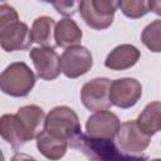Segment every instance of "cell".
I'll use <instances>...</instances> for the list:
<instances>
[{
	"instance_id": "1",
	"label": "cell",
	"mask_w": 161,
	"mask_h": 161,
	"mask_svg": "<svg viewBox=\"0 0 161 161\" xmlns=\"http://www.w3.org/2000/svg\"><path fill=\"white\" fill-rule=\"evenodd\" d=\"M73 147L82 151L89 161H146V157L121 153L112 141L93 140L82 133L73 140Z\"/></svg>"
},
{
	"instance_id": "2",
	"label": "cell",
	"mask_w": 161,
	"mask_h": 161,
	"mask_svg": "<svg viewBox=\"0 0 161 161\" xmlns=\"http://www.w3.org/2000/svg\"><path fill=\"white\" fill-rule=\"evenodd\" d=\"M44 131L67 141H73L82 133L77 113L67 106L54 107L47 114L44 122Z\"/></svg>"
},
{
	"instance_id": "3",
	"label": "cell",
	"mask_w": 161,
	"mask_h": 161,
	"mask_svg": "<svg viewBox=\"0 0 161 161\" xmlns=\"http://www.w3.org/2000/svg\"><path fill=\"white\" fill-rule=\"evenodd\" d=\"M35 84V75L23 62L11 63L0 75V87L11 97H25Z\"/></svg>"
},
{
	"instance_id": "4",
	"label": "cell",
	"mask_w": 161,
	"mask_h": 161,
	"mask_svg": "<svg viewBox=\"0 0 161 161\" xmlns=\"http://www.w3.org/2000/svg\"><path fill=\"white\" fill-rule=\"evenodd\" d=\"M117 3L112 0H84L79 3L78 10L88 26L103 30L113 23Z\"/></svg>"
},
{
	"instance_id": "5",
	"label": "cell",
	"mask_w": 161,
	"mask_h": 161,
	"mask_svg": "<svg viewBox=\"0 0 161 161\" xmlns=\"http://www.w3.org/2000/svg\"><path fill=\"white\" fill-rule=\"evenodd\" d=\"M111 79L94 78L87 82L80 91V101L83 106L89 111H104L111 107Z\"/></svg>"
},
{
	"instance_id": "6",
	"label": "cell",
	"mask_w": 161,
	"mask_h": 161,
	"mask_svg": "<svg viewBox=\"0 0 161 161\" xmlns=\"http://www.w3.org/2000/svg\"><path fill=\"white\" fill-rule=\"evenodd\" d=\"M118 117L111 111H98L88 117L86 123L87 136L99 141H112L119 131Z\"/></svg>"
},
{
	"instance_id": "7",
	"label": "cell",
	"mask_w": 161,
	"mask_h": 161,
	"mask_svg": "<svg viewBox=\"0 0 161 161\" xmlns=\"http://www.w3.org/2000/svg\"><path fill=\"white\" fill-rule=\"evenodd\" d=\"M93 64L91 52L80 45L67 49L60 57L62 73L68 78H78L86 74Z\"/></svg>"
},
{
	"instance_id": "8",
	"label": "cell",
	"mask_w": 161,
	"mask_h": 161,
	"mask_svg": "<svg viewBox=\"0 0 161 161\" xmlns=\"http://www.w3.org/2000/svg\"><path fill=\"white\" fill-rule=\"evenodd\" d=\"M117 141L125 152L138 153L147 148L151 142V136L138 126L137 121H127L121 125L117 133Z\"/></svg>"
},
{
	"instance_id": "9",
	"label": "cell",
	"mask_w": 161,
	"mask_h": 161,
	"mask_svg": "<svg viewBox=\"0 0 161 161\" xmlns=\"http://www.w3.org/2000/svg\"><path fill=\"white\" fill-rule=\"evenodd\" d=\"M142 94V86L135 78H119L111 84V102L119 108L133 107Z\"/></svg>"
},
{
	"instance_id": "10",
	"label": "cell",
	"mask_w": 161,
	"mask_h": 161,
	"mask_svg": "<svg viewBox=\"0 0 161 161\" xmlns=\"http://www.w3.org/2000/svg\"><path fill=\"white\" fill-rule=\"evenodd\" d=\"M36 69L38 77L44 80H53L60 74V57L54 48H33L29 53Z\"/></svg>"
},
{
	"instance_id": "11",
	"label": "cell",
	"mask_w": 161,
	"mask_h": 161,
	"mask_svg": "<svg viewBox=\"0 0 161 161\" xmlns=\"http://www.w3.org/2000/svg\"><path fill=\"white\" fill-rule=\"evenodd\" d=\"M31 43V30L21 21H15L0 28V44L5 52L24 50L28 49Z\"/></svg>"
},
{
	"instance_id": "12",
	"label": "cell",
	"mask_w": 161,
	"mask_h": 161,
	"mask_svg": "<svg viewBox=\"0 0 161 161\" xmlns=\"http://www.w3.org/2000/svg\"><path fill=\"white\" fill-rule=\"evenodd\" d=\"M140 59V50L131 44H121L107 55L104 65L112 70H125L133 67Z\"/></svg>"
},
{
	"instance_id": "13",
	"label": "cell",
	"mask_w": 161,
	"mask_h": 161,
	"mask_svg": "<svg viewBox=\"0 0 161 161\" xmlns=\"http://www.w3.org/2000/svg\"><path fill=\"white\" fill-rule=\"evenodd\" d=\"M0 133L1 137L11 145L14 150L20 148L29 140L26 132L24 131L16 113L15 114H4L0 119Z\"/></svg>"
},
{
	"instance_id": "14",
	"label": "cell",
	"mask_w": 161,
	"mask_h": 161,
	"mask_svg": "<svg viewBox=\"0 0 161 161\" xmlns=\"http://www.w3.org/2000/svg\"><path fill=\"white\" fill-rule=\"evenodd\" d=\"M16 116L29 140L36 138L42 132V125L45 122L44 111L35 104H28L20 107L16 112Z\"/></svg>"
},
{
	"instance_id": "15",
	"label": "cell",
	"mask_w": 161,
	"mask_h": 161,
	"mask_svg": "<svg viewBox=\"0 0 161 161\" xmlns=\"http://www.w3.org/2000/svg\"><path fill=\"white\" fill-rule=\"evenodd\" d=\"M82 30L77 25V23L69 18H64L59 20L55 25L54 30V40L55 44L60 48H73L77 47L82 40Z\"/></svg>"
},
{
	"instance_id": "16",
	"label": "cell",
	"mask_w": 161,
	"mask_h": 161,
	"mask_svg": "<svg viewBox=\"0 0 161 161\" xmlns=\"http://www.w3.org/2000/svg\"><path fill=\"white\" fill-rule=\"evenodd\" d=\"M36 147L44 157L52 161H57L65 155L68 141L58 138L43 130L36 137Z\"/></svg>"
},
{
	"instance_id": "17",
	"label": "cell",
	"mask_w": 161,
	"mask_h": 161,
	"mask_svg": "<svg viewBox=\"0 0 161 161\" xmlns=\"http://www.w3.org/2000/svg\"><path fill=\"white\" fill-rule=\"evenodd\" d=\"M55 21L49 16H39L34 20L31 26V38L33 42L39 44L43 48H53L52 42L54 40Z\"/></svg>"
},
{
	"instance_id": "18",
	"label": "cell",
	"mask_w": 161,
	"mask_h": 161,
	"mask_svg": "<svg viewBox=\"0 0 161 161\" xmlns=\"http://www.w3.org/2000/svg\"><path fill=\"white\" fill-rule=\"evenodd\" d=\"M136 121L138 126L148 136H152L160 132L161 131V102L148 103Z\"/></svg>"
},
{
	"instance_id": "19",
	"label": "cell",
	"mask_w": 161,
	"mask_h": 161,
	"mask_svg": "<svg viewBox=\"0 0 161 161\" xmlns=\"http://www.w3.org/2000/svg\"><path fill=\"white\" fill-rule=\"evenodd\" d=\"M141 40L147 49L153 53L161 52V20L150 23L141 34Z\"/></svg>"
},
{
	"instance_id": "20",
	"label": "cell",
	"mask_w": 161,
	"mask_h": 161,
	"mask_svg": "<svg viewBox=\"0 0 161 161\" xmlns=\"http://www.w3.org/2000/svg\"><path fill=\"white\" fill-rule=\"evenodd\" d=\"M117 6L122 10V13L131 19H137L146 15L148 9V1L145 0H121L117 1Z\"/></svg>"
},
{
	"instance_id": "21",
	"label": "cell",
	"mask_w": 161,
	"mask_h": 161,
	"mask_svg": "<svg viewBox=\"0 0 161 161\" xmlns=\"http://www.w3.org/2000/svg\"><path fill=\"white\" fill-rule=\"evenodd\" d=\"M15 21H19L16 10L8 4H1L0 5V28L6 26Z\"/></svg>"
},
{
	"instance_id": "22",
	"label": "cell",
	"mask_w": 161,
	"mask_h": 161,
	"mask_svg": "<svg viewBox=\"0 0 161 161\" xmlns=\"http://www.w3.org/2000/svg\"><path fill=\"white\" fill-rule=\"evenodd\" d=\"M53 6L58 10L59 14L64 16L73 15L75 13V8L79 6V3L75 1H67V3H53Z\"/></svg>"
},
{
	"instance_id": "23",
	"label": "cell",
	"mask_w": 161,
	"mask_h": 161,
	"mask_svg": "<svg viewBox=\"0 0 161 161\" xmlns=\"http://www.w3.org/2000/svg\"><path fill=\"white\" fill-rule=\"evenodd\" d=\"M148 9L157 15H161V0H150Z\"/></svg>"
},
{
	"instance_id": "24",
	"label": "cell",
	"mask_w": 161,
	"mask_h": 161,
	"mask_svg": "<svg viewBox=\"0 0 161 161\" xmlns=\"http://www.w3.org/2000/svg\"><path fill=\"white\" fill-rule=\"evenodd\" d=\"M10 161H36V160H35L33 156L28 155V153L20 152V153H15V155L10 158Z\"/></svg>"
},
{
	"instance_id": "25",
	"label": "cell",
	"mask_w": 161,
	"mask_h": 161,
	"mask_svg": "<svg viewBox=\"0 0 161 161\" xmlns=\"http://www.w3.org/2000/svg\"><path fill=\"white\" fill-rule=\"evenodd\" d=\"M150 161H161V158H155V160H150Z\"/></svg>"
}]
</instances>
